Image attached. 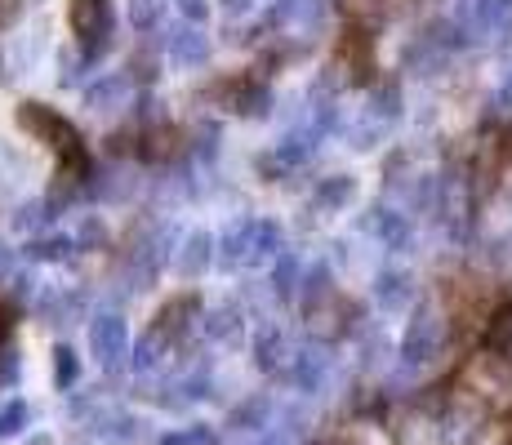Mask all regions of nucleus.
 Instances as JSON below:
<instances>
[{
  "label": "nucleus",
  "mask_w": 512,
  "mask_h": 445,
  "mask_svg": "<svg viewBox=\"0 0 512 445\" xmlns=\"http://www.w3.org/2000/svg\"><path fill=\"white\" fill-rule=\"evenodd\" d=\"M18 125H23L27 134H36L41 143L54 147V152L63 156V161H85L81 134H76L58 112H49L45 103H23V107H18Z\"/></svg>",
  "instance_id": "f257e3e1"
},
{
  "label": "nucleus",
  "mask_w": 512,
  "mask_h": 445,
  "mask_svg": "<svg viewBox=\"0 0 512 445\" xmlns=\"http://www.w3.org/2000/svg\"><path fill=\"white\" fill-rule=\"evenodd\" d=\"M441 348H446V321L437 312H419L406 330V343H401V356L406 365H428L437 361Z\"/></svg>",
  "instance_id": "f03ea898"
},
{
  "label": "nucleus",
  "mask_w": 512,
  "mask_h": 445,
  "mask_svg": "<svg viewBox=\"0 0 512 445\" xmlns=\"http://www.w3.org/2000/svg\"><path fill=\"white\" fill-rule=\"evenodd\" d=\"M67 23L90 49H103L107 36H112V9H107V0H72Z\"/></svg>",
  "instance_id": "7ed1b4c3"
},
{
  "label": "nucleus",
  "mask_w": 512,
  "mask_h": 445,
  "mask_svg": "<svg viewBox=\"0 0 512 445\" xmlns=\"http://www.w3.org/2000/svg\"><path fill=\"white\" fill-rule=\"evenodd\" d=\"M90 343H94V356L103 365H116L125 356V348H130V330H125V321L121 316H98L94 321V330H90Z\"/></svg>",
  "instance_id": "20e7f679"
},
{
  "label": "nucleus",
  "mask_w": 512,
  "mask_h": 445,
  "mask_svg": "<svg viewBox=\"0 0 512 445\" xmlns=\"http://www.w3.org/2000/svg\"><path fill=\"white\" fill-rule=\"evenodd\" d=\"M410 299H415V281H410L406 272H383L379 276V303H383V312L410 308Z\"/></svg>",
  "instance_id": "39448f33"
},
{
  "label": "nucleus",
  "mask_w": 512,
  "mask_h": 445,
  "mask_svg": "<svg viewBox=\"0 0 512 445\" xmlns=\"http://www.w3.org/2000/svg\"><path fill=\"white\" fill-rule=\"evenodd\" d=\"M370 232H379L383 245H392V250H401L410 241V223L397 210H370Z\"/></svg>",
  "instance_id": "423d86ee"
},
{
  "label": "nucleus",
  "mask_w": 512,
  "mask_h": 445,
  "mask_svg": "<svg viewBox=\"0 0 512 445\" xmlns=\"http://www.w3.org/2000/svg\"><path fill=\"white\" fill-rule=\"evenodd\" d=\"M192 312H196V303H192V299L170 303V308H165L161 316H156V330H152V334H156V339H174V334H179L183 325H187L183 316H192Z\"/></svg>",
  "instance_id": "0eeeda50"
},
{
  "label": "nucleus",
  "mask_w": 512,
  "mask_h": 445,
  "mask_svg": "<svg viewBox=\"0 0 512 445\" xmlns=\"http://www.w3.org/2000/svg\"><path fill=\"white\" fill-rule=\"evenodd\" d=\"M125 98H130V85L121 76H112V81H103L94 89L90 103H94V112H116V107H125Z\"/></svg>",
  "instance_id": "6e6552de"
},
{
  "label": "nucleus",
  "mask_w": 512,
  "mask_h": 445,
  "mask_svg": "<svg viewBox=\"0 0 512 445\" xmlns=\"http://www.w3.org/2000/svg\"><path fill=\"white\" fill-rule=\"evenodd\" d=\"M170 54L183 58V63H201V58H205V36L192 32V27H183V32L170 36Z\"/></svg>",
  "instance_id": "1a4fd4ad"
},
{
  "label": "nucleus",
  "mask_w": 512,
  "mask_h": 445,
  "mask_svg": "<svg viewBox=\"0 0 512 445\" xmlns=\"http://www.w3.org/2000/svg\"><path fill=\"white\" fill-rule=\"evenodd\" d=\"M143 143H147V147H139V152L147 156V161H165V156L179 147V134H174V130H152V134L143 138Z\"/></svg>",
  "instance_id": "9d476101"
},
{
  "label": "nucleus",
  "mask_w": 512,
  "mask_h": 445,
  "mask_svg": "<svg viewBox=\"0 0 512 445\" xmlns=\"http://www.w3.org/2000/svg\"><path fill=\"white\" fill-rule=\"evenodd\" d=\"M210 250H214L210 236H192V241H187V254H183V272H187V276L201 272V267L210 263Z\"/></svg>",
  "instance_id": "9b49d317"
},
{
  "label": "nucleus",
  "mask_w": 512,
  "mask_h": 445,
  "mask_svg": "<svg viewBox=\"0 0 512 445\" xmlns=\"http://www.w3.org/2000/svg\"><path fill=\"white\" fill-rule=\"evenodd\" d=\"M348 196H352V178H330V183H321L317 205L334 210V205H348Z\"/></svg>",
  "instance_id": "f8f14e48"
},
{
  "label": "nucleus",
  "mask_w": 512,
  "mask_h": 445,
  "mask_svg": "<svg viewBox=\"0 0 512 445\" xmlns=\"http://www.w3.org/2000/svg\"><path fill=\"white\" fill-rule=\"evenodd\" d=\"M321 379H326V356H321V352H303V361H299V383H303V388H317Z\"/></svg>",
  "instance_id": "ddd939ff"
},
{
  "label": "nucleus",
  "mask_w": 512,
  "mask_h": 445,
  "mask_svg": "<svg viewBox=\"0 0 512 445\" xmlns=\"http://www.w3.org/2000/svg\"><path fill=\"white\" fill-rule=\"evenodd\" d=\"M259 361H263V370H272V365H281L285 361V339L281 334H263V343H259Z\"/></svg>",
  "instance_id": "4468645a"
},
{
  "label": "nucleus",
  "mask_w": 512,
  "mask_h": 445,
  "mask_svg": "<svg viewBox=\"0 0 512 445\" xmlns=\"http://www.w3.org/2000/svg\"><path fill=\"white\" fill-rule=\"evenodd\" d=\"M67 250H72V241H67V236H49V241H36L32 245L36 259H63Z\"/></svg>",
  "instance_id": "2eb2a0df"
},
{
  "label": "nucleus",
  "mask_w": 512,
  "mask_h": 445,
  "mask_svg": "<svg viewBox=\"0 0 512 445\" xmlns=\"http://www.w3.org/2000/svg\"><path fill=\"white\" fill-rule=\"evenodd\" d=\"M23 423H27V405H23V401H14L5 414H0V437H9V432H18V428H23Z\"/></svg>",
  "instance_id": "dca6fc26"
},
{
  "label": "nucleus",
  "mask_w": 512,
  "mask_h": 445,
  "mask_svg": "<svg viewBox=\"0 0 512 445\" xmlns=\"http://www.w3.org/2000/svg\"><path fill=\"white\" fill-rule=\"evenodd\" d=\"M54 374H58V383H63V388H67V383H76V356L67 352V348L58 352V370Z\"/></svg>",
  "instance_id": "f3484780"
},
{
  "label": "nucleus",
  "mask_w": 512,
  "mask_h": 445,
  "mask_svg": "<svg viewBox=\"0 0 512 445\" xmlns=\"http://www.w3.org/2000/svg\"><path fill=\"white\" fill-rule=\"evenodd\" d=\"M210 334H219V339L223 334H232V308H214L210 312Z\"/></svg>",
  "instance_id": "a211bd4d"
},
{
  "label": "nucleus",
  "mask_w": 512,
  "mask_h": 445,
  "mask_svg": "<svg viewBox=\"0 0 512 445\" xmlns=\"http://www.w3.org/2000/svg\"><path fill=\"white\" fill-rule=\"evenodd\" d=\"M294 272H299V267H294V259H290V254H285L281 267H277V281H281L277 290H281V294H290V290H294Z\"/></svg>",
  "instance_id": "6ab92c4d"
},
{
  "label": "nucleus",
  "mask_w": 512,
  "mask_h": 445,
  "mask_svg": "<svg viewBox=\"0 0 512 445\" xmlns=\"http://www.w3.org/2000/svg\"><path fill=\"white\" fill-rule=\"evenodd\" d=\"M14 374H18L14 352H9V348H0V383H14Z\"/></svg>",
  "instance_id": "aec40b11"
},
{
  "label": "nucleus",
  "mask_w": 512,
  "mask_h": 445,
  "mask_svg": "<svg viewBox=\"0 0 512 445\" xmlns=\"http://www.w3.org/2000/svg\"><path fill=\"white\" fill-rule=\"evenodd\" d=\"M179 5H183L187 18H201V14H205V0H179Z\"/></svg>",
  "instance_id": "412c9836"
},
{
  "label": "nucleus",
  "mask_w": 512,
  "mask_h": 445,
  "mask_svg": "<svg viewBox=\"0 0 512 445\" xmlns=\"http://www.w3.org/2000/svg\"><path fill=\"white\" fill-rule=\"evenodd\" d=\"M9 325H14V312H9V308H0V339H5V334H9Z\"/></svg>",
  "instance_id": "4be33fe9"
},
{
  "label": "nucleus",
  "mask_w": 512,
  "mask_h": 445,
  "mask_svg": "<svg viewBox=\"0 0 512 445\" xmlns=\"http://www.w3.org/2000/svg\"><path fill=\"white\" fill-rule=\"evenodd\" d=\"M263 445H290V441H285V437H268V441H263Z\"/></svg>",
  "instance_id": "5701e85b"
},
{
  "label": "nucleus",
  "mask_w": 512,
  "mask_h": 445,
  "mask_svg": "<svg viewBox=\"0 0 512 445\" xmlns=\"http://www.w3.org/2000/svg\"><path fill=\"white\" fill-rule=\"evenodd\" d=\"M228 9H245V0H228Z\"/></svg>",
  "instance_id": "b1692460"
}]
</instances>
